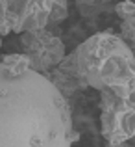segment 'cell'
<instances>
[{
    "label": "cell",
    "instance_id": "5",
    "mask_svg": "<svg viewBox=\"0 0 135 147\" xmlns=\"http://www.w3.org/2000/svg\"><path fill=\"white\" fill-rule=\"evenodd\" d=\"M21 47L22 54H26L32 60V71L43 76H48L52 69L59 67V63L67 56L63 41L48 28L22 34Z\"/></svg>",
    "mask_w": 135,
    "mask_h": 147
},
{
    "label": "cell",
    "instance_id": "3",
    "mask_svg": "<svg viewBox=\"0 0 135 147\" xmlns=\"http://www.w3.org/2000/svg\"><path fill=\"white\" fill-rule=\"evenodd\" d=\"M100 123L107 144H122L135 136V91L130 97H117L113 91H100Z\"/></svg>",
    "mask_w": 135,
    "mask_h": 147
},
{
    "label": "cell",
    "instance_id": "4",
    "mask_svg": "<svg viewBox=\"0 0 135 147\" xmlns=\"http://www.w3.org/2000/svg\"><path fill=\"white\" fill-rule=\"evenodd\" d=\"M52 0H0V37L45 30Z\"/></svg>",
    "mask_w": 135,
    "mask_h": 147
},
{
    "label": "cell",
    "instance_id": "12",
    "mask_svg": "<svg viewBox=\"0 0 135 147\" xmlns=\"http://www.w3.org/2000/svg\"><path fill=\"white\" fill-rule=\"evenodd\" d=\"M0 49H2V37H0Z\"/></svg>",
    "mask_w": 135,
    "mask_h": 147
},
{
    "label": "cell",
    "instance_id": "13",
    "mask_svg": "<svg viewBox=\"0 0 135 147\" xmlns=\"http://www.w3.org/2000/svg\"><path fill=\"white\" fill-rule=\"evenodd\" d=\"M133 54H135V50H133Z\"/></svg>",
    "mask_w": 135,
    "mask_h": 147
},
{
    "label": "cell",
    "instance_id": "1",
    "mask_svg": "<svg viewBox=\"0 0 135 147\" xmlns=\"http://www.w3.org/2000/svg\"><path fill=\"white\" fill-rule=\"evenodd\" d=\"M68 100L46 76L0 63V147H70Z\"/></svg>",
    "mask_w": 135,
    "mask_h": 147
},
{
    "label": "cell",
    "instance_id": "6",
    "mask_svg": "<svg viewBox=\"0 0 135 147\" xmlns=\"http://www.w3.org/2000/svg\"><path fill=\"white\" fill-rule=\"evenodd\" d=\"M0 63H4L6 67L13 69V71H30V69H32V60L22 52L4 54V56L0 58Z\"/></svg>",
    "mask_w": 135,
    "mask_h": 147
},
{
    "label": "cell",
    "instance_id": "7",
    "mask_svg": "<svg viewBox=\"0 0 135 147\" xmlns=\"http://www.w3.org/2000/svg\"><path fill=\"white\" fill-rule=\"evenodd\" d=\"M120 39L132 50H135V15L120 21Z\"/></svg>",
    "mask_w": 135,
    "mask_h": 147
},
{
    "label": "cell",
    "instance_id": "9",
    "mask_svg": "<svg viewBox=\"0 0 135 147\" xmlns=\"http://www.w3.org/2000/svg\"><path fill=\"white\" fill-rule=\"evenodd\" d=\"M115 13H117V17L120 19V21L132 17V15H135V2H130V0L118 2L117 6H115Z\"/></svg>",
    "mask_w": 135,
    "mask_h": 147
},
{
    "label": "cell",
    "instance_id": "8",
    "mask_svg": "<svg viewBox=\"0 0 135 147\" xmlns=\"http://www.w3.org/2000/svg\"><path fill=\"white\" fill-rule=\"evenodd\" d=\"M67 17H68V2H65V0H52V9H50L48 24L61 22ZM46 28H48V26H46Z\"/></svg>",
    "mask_w": 135,
    "mask_h": 147
},
{
    "label": "cell",
    "instance_id": "11",
    "mask_svg": "<svg viewBox=\"0 0 135 147\" xmlns=\"http://www.w3.org/2000/svg\"><path fill=\"white\" fill-rule=\"evenodd\" d=\"M130 144H132V147H135V136L132 138V140H130Z\"/></svg>",
    "mask_w": 135,
    "mask_h": 147
},
{
    "label": "cell",
    "instance_id": "10",
    "mask_svg": "<svg viewBox=\"0 0 135 147\" xmlns=\"http://www.w3.org/2000/svg\"><path fill=\"white\" fill-rule=\"evenodd\" d=\"M106 147H132L130 142H122V144H106Z\"/></svg>",
    "mask_w": 135,
    "mask_h": 147
},
{
    "label": "cell",
    "instance_id": "2",
    "mask_svg": "<svg viewBox=\"0 0 135 147\" xmlns=\"http://www.w3.org/2000/svg\"><path fill=\"white\" fill-rule=\"evenodd\" d=\"M80 76L89 88L109 90L117 97H130L135 91V54L113 32L87 37L72 50Z\"/></svg>",
    "mask_w": 135,
    "mask_h": 147
}]
</instances>
